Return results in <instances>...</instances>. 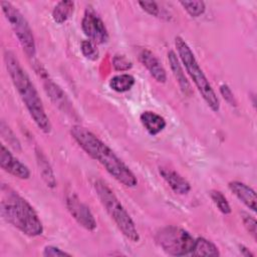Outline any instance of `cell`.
Masks as SVG:
<instances>
[{"label":"cell","mask_w":257,"mask_h":257,"mask_svg":"<svg viewBox=\"0 0 257 257\" xmlns=\"http://www.w3.org/2000/svg\"><path fill=\"white\" fill-rule=\"evenodd\" d=\"M70 136L91 159L98 162L118 183L128 188L138 185V179L132 170L88 128L74 124L70 127Z\"/></svg>","instance_id":"obj_1"},{"label":"cell","mask_w":257,"mask_h":257,"mask_svg":"<svg viewBox=\"0 0 257 257\" xmlns=\"http://www.w3.org/2000/svg\"><path fill=\"white\" fill-rule=\"evenodd\" d=\"M4 62L11 81L34 123L43 134H49L51 132L49 117L45 112L38 91L26 70L22 67L16 55L10 50L4 52Z\"/></svg>","instance_id":"obj_2"},{"label":"cell","mask_w":257,"mask_h":257,"mask_svg":"<svg viewBox=\"0 0 257 257\" xmlns=\"http://www.w3.org/2000/svg\"><path fill=\"white\" fill-rule=\"evenodd\" d=\"M1 193L0 212L2 218L27 236L42 235V222L28 201L5 184L1 186Z\"/></svg>","instance_id":"obj_3"},{"label":"cell","mask_w":257,"mask_h":257,"mask_svg":"<svg viewBox=\"0 0 257 257\" xmlns=\"http://www.w3.org/2000/svg\"><path fill=\"white\" fill-rule=\"evenodd\" d=\"M175 46L179 55V59L185 67L187 73L193 80L196 88L200 92L202 98L206 102V104L210 107L214 112L219 111L220 109V101L219 98L213 89L211 83L200 67L192 49L188 45V43L181 37H175Z\"/></svg>","instance_id":"obj_4"},{"label":"cell","mask_w":257,"mask_h":257,"mask_svg":"<svg viewBox=\"0 0 257 257\" xmlns=\"http://www.w3.org/2000/svg\"><path fill=\"white\" fill-rule=\"evenodd\" d=\"M93 187L100 204L121 234L130 241L138 242L140 240V235L135 222L113 191L102 180H96Z\"/></svg>","instance_id":"obj_5"},{"label":"cell","mask_w":257,"mask_h":257,"mask_svg":"<svg viewBox=\"0 0 257 257\" xmlns=\"http://www.w3.org/2000/svg\"><path fill=\"white\" fill-rule=\"evenodd\" d=\"M155 239L162 250L172 256L191 254L195 243L194 237L187 230L174 225L161 228Z\"/></svg>","instance_id":"obj_6"},{"label":"cell","mask_w":257,"mask_h":257,"mask_svg":"<svg viewBox=\"0 0 257 257\" xmlns=\"http://www.w3.org/2000/svg\"><path fill=\"white\" fill-rule=\"evenodd\" d=\"M2 12L9 22L25 54L33 58L36 54V45L32 29L23 14L9 1H0Z\"/></svg>","instance_id":"obj_7"},{"label":"cell","mask_w":257,"mask_h":257,"mask_svg":"<svg viewBox=\"0 0 257 257\" xmlns=\"http://www.w3.org/2000/svg\"><path fill=\"white\" fill-rule=\"evenodd\" d=\"M81 29L85 36L88 37V40L95 44H103L108 40V32L103 21L90 6L86 7L84 11Z\"/></svg>","instance_id":"obj_8"},{"label":"cell","mask_w":257,"mask_h":257,"mask_svg":"<svg viewBox=\"0 0 257 257\" xmlns=\"http://www.w3.org/2000/svg\"><path fill=\"white\" fill-rule=\"evenodd\" d=\"M65 205L72 218L85 230L93 231L96 228V221L88 206L80 201L78 196L69 192L65 196Z\"/></svg>","instance_id":"obj_9"},{"label":"cell","mask_w":257,"mask_h":257,"mask_svg":"<svg viewBox=\"0 0 257 257\" xmlns=\"http://www.w3.org/2000/svg\"><path fill=\"white\" fill-rule=\"evenodd\" d=\"M36 71L41 75V78L43 79L44 90L51 99V101L54 103V105L65 112H69L71 110V103L61 87L48 77L47 72L40 65L38 66V69H36Z\"/></svg>","instance_id":"obj_10"},{"label":"cell","mask_w":257,"mask_h":257,"mask_svg":"<svg viewBox=\"0 0 257 257\" xmlns=\"http://www.w3.org/2000/svg\"><path fill=\"white\" fill-rule=\"evenodd\" d=\"M0 167L18 179L27 180L30 178L28 167L15 158L3 144L0 147Z\"/></svg>","instance_id":"obj_11"},{"label":"cell","mask_w":257,"mask_h":257,"mask_svg":"<svg viewBox=\"0 0 257 257\" xmlns=\"http://www.w3.org/2000/svg\"><path fill=\"white\" fill-rule=\"evenodd\" d=\"M140 62L148 69L153 78L159 83H165L167 73L158 57L149 49H143L139 53Z\"/></svg>","instance_id":"obj_12"},{"label":"cell","mask_w":257,"mask_h":257,"mask_svg":"<svg viewBox=\"0 0 257 257\" xmlns=\"http://www.w3.org/2000/svg\"><path fill=\"white\" fill-rule=\"evenodd\" d=\"M159 173L174 193L178 195H186L191 191L190 183L178 172L169 168L160 167Z\"/></svg>","instance_id":"obj_13"},{"label":"cell","mask_w":257,"mask_h":257,"mask_svg":"<svg viewBox=\"0 0 257 257\" xmlns=\"http://www.w3.org/2000/svg\"><path fill=\"white\" fill-rule=\"evenodd\" d=\"M228 187L230 191L237 197V199L242 202L248 209L253 212L256 211V193L251 187L239 181L230 182Z\"/></svg>","instance_id":"obj_14"},{"label":"cell","mask_w":257,"mask_h":257,"mask_svg":"<svg viewBox=\"0 0 257 257\" xmlns=\"http://www.w3.org/2000/svg\"><path fill=\"white\" fill-rule=\"evenodd\" d=\"M168 61L170 63V67L173 72V75L175 76V78L180 86V89L186 96H190L192 94L191 85L185 75V72L183 70V67H182L179 57L173 50H170L168 52Z\"/></svg>","instance_id":"obj_15"},{"label":"cell","mask_w":257,"mask_h":257,"mask_svg":"<svg viewBox=\"0 0 257 257\" xmlns=\"http://www.w3.org/2000/svg\"><path fill=\"white\" fill-rule=\"evenodd\" d=\"M140 120L145 130L151 136H157L167 125V122L162 115L151 110L143 111L140 115Z\"/></svg>","instance_id":"obj_16"},{"label":"cell","mask_w":257,"mask_h":257,"mask_svg":"<svg viewBox=\"0 0 257 257\" xmlns=\"http://www.w3.org/2000/svg\"><path fill=\"white\" fill-rule=\"evenodd\" d=\"M35 155H36L37 166H38L39 173L41 175L42 180L44 181V183L46 184L47 187L54 188L56 186V180H55L54 173L51 169V166H50L46 156L39 149H36Z\"/></svg>","instance_id":"obj_17"},{"label":"cell","mask_w":257,"mask_h":257,"mask_svg":"<svg viewBox=\"0 0 257 257\" xmlns=\"http://www.w3.org/2000/svg\"><path fill=\"white\" fill-rule=\"evenodd\" d=\"M190 255L193 256H219L220 252L218 247L206 238L199 237L195 239L194 247Z\"/></svg>","instance_id":"obj_18"},{"label":"cell","mask_w":257,"mask_h":257,"mask_svg":"<svg viewBox=\"0 0 257 257\" xmlns=\"http://www.w3.org/2000/svg\"><path fill=\"white\" fill-rule=\"evenodd\" d=\"M74 3L69 0L59 1L52 10V19L57 24L64 23L73 13Z\"/></svg>","instance_id":"obj_19"},{"label":"cell","mask_w":257,"mask_h":257,"mask_svg":"<svg viewBox=\"0 0 257 257\" xmlns=\"http://www.w3.org/2000/svg\"><path fill=\"white\" fill-rule=\"evenodd\" d=\"M136 79L130 73H120L114 75L109 80V87L116 92L128 91L135 85Z\"/></svg>","instance_id":"obj_20"},{"label":"cell","mask_w":257,"mask_h":257,"mask_svg":"<svg viewBox=\"0 0 257 257\" xmlns=\"http://www.w3.org/2000/svg\"><path fill=\"white\" fill-rule=\"evenodd\" d=\"M180 4L187 11V13L194 18L201 16L206 10L204 1H180Z\"/></svg>","instance_id":"obj_21"},{"label":"cell","mask_w":257,"mask_h":257,"mask_svg":"<svg viewBox=\"0 0 257 257\" xmlns=\"http://www.w3.org/2000/svg\"><path fill=\"white\" fill-rule=\"evenodd\" d=\"M210 198L212 199L213 203L222 214L228 215L231 213V207L223 193L217 190H212L210 191Z\"/></svg>","instance_id":"obj_22"},{"label":"cell","mask_w":257,"mask_h":257,"mask_svg":"<svg viewBox=\"0 0 257 257\" xmlns=\"http://www.w3.org/2000/svg\"><path fill=\"white\" fill-rule=\"evenodd\" d=\"M80 50L83 56L89 60H96L99 56V51L96 47V44L90 40H83L80 44Z\"/></svg>","instance_id":"obj_23"},{"label":"cell","mask_w":257,"mask_h":257,"mask_svg":"<svg viewBox=\"0 0 257 257\" xmlns=\"http://www.w3.org/2000/svg\"><path fill=\"white\" fill-rule=\"evenodd\" d=\"M0 127H1V136L3 137L4 140L7 141V143L15 150L19 149L20 148V144L18 142V140L16 139V137L14 136L13 132L10 130V127L5 123L4 120L1 121V124H0Z\"/></svg>","instance_id":"obj_24"},{"label":"cell","mask_w":257,"mask_h":257,"mask_svg":"<svg viewBox=\"0 0 257 257\" xmlns=\"http://www.w3.org/2000/svg\"><path fill=\"white\" fill-rule=\"evenodd\" d=\"M112 66L116 71H126L132 68V61L122 54H115L112 58Z\"/></svg>","instance_id":"obj_25"},{"label":"cell","mask_w":257,"mask_h":257,"mask_svg":"<svg viewBox=\"0 0 257 257\" xmlns=\"http://www.w3.org/2000/svg\"><path fill=\"white\" fill-rule=\"evenodd\" d=\"M139 5L142 7L144 11H146L148 14L159 17L160 16V8L158 6V3L155 1H140Z\"/></svg>","instance_id":"obj_26"},{"label":"cell","mask_w":257,"mask_h":257,"mask_svg":"<svg viewBox=\"0 0 257 257\" xmlns=\"http://www.w3.org/2000/svg\"><path fill=\"white\" fill-rule=\"evenodd\" d=\"M220 93L228 104H230L231 106H236L237 105L236 98H235L231 88L227 84H221L220 85Z\"/></svg>","instance_id":"obj_27"},{"label":"cell","mask_w":257,"mask_h":257,"mask_svg":"<svg viewBox=\"0 0 257 257\" xmlns=\"http://www.w3.org/2000/svg\"><path fill=\"white\" fill-rule=\"evenodd\" d=\"M242 221L246 230L256 239V220L246 213H242Z\"/></svg>","instance_id":"obj_28"},{"label":"cell","mask_w":257,"mask_h":257,"mask_svg":"<svg viewBox=\"0 0 257 257\" xmlns=\"http://www.w3.org/2000/svg\"><path fill=\"white\" fill-rule=\"evenodd\" d=\"M43 256L45 257H61V256H71V254L61 250L60 248L52 245L45 246L43 249Z\"/></svg>","instance_id":"obj_29"},{"label":"cell","mask_w":257,"mask_h":257,"mask_svg":"<svg viewBox=\"0 0 257 257\" xmlns=\"http://www.w3.org/2000/svg\"><path fill=\"white\" fill-rule=\"evenodd\" d=\"M239 248H240V252L243 256H246V257H253L254 256V254L247 247H245L244 245H240Z\"/></svg>","instance_id":"obj_30"}]
</instances>
